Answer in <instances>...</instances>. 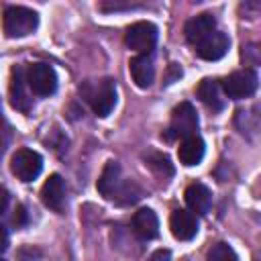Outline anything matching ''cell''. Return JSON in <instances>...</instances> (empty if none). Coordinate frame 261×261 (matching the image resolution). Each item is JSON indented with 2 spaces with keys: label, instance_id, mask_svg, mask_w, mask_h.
<instances>
[{
  "label": "cell",
  "instance_id": "23",
  "mask_svg": "<svg viewBox=\"0 0 261 261\" xmlns=\"http://www.w3.org/2000/svg\"><path fill=\"white\" fill-rule=\"evenodd\" d=\"M8 247V232L4 230V226H0V253H4Z\"/></svg>",
  "mask_w": 261,
  "mask_h": 261
},
{
  "label": "cell",
  "instance_id": "11",
  "mask_svg": "<svg viewBox=\"0 0 261 261\" xmlns=\"http://www.w3.org/2000/svg\"><path fill=\"white\" fill-rule=\"evenodd\" d=\"M41 200L47 208L59 212L65 202V181L59 173H53L47 177V181L41 188Z\"/></svg>",
  "mask_w": 261,
  "mask_h": 261
},
{
  "label": "cell",
  "instance_id": "21",
  "mask_svg": "<svg viewBox=\"0 0 261 261\" xmlns=\"http://www.w3.org/2000/svg\"><path fill=\"white\" fill-rule=\"evenodd\" d=\"M147 261H171V251L169 249H157L149 255Z\"/></svg>",
  "mask_w": 261,
  "mask_h": 261
},
{
  "label": "cell",
  "instance_id": "19",
  "mask_svg": "<svg viewBox=\"0 0 261 261\" xmlns=\"http://www.w3.org/2000/svg\"><path fill=\"white\" fill-rule=\"evenodd\" d=\"M145 161H147L149 169H151L155 175H159V177H163V179L173 175V165H171V161H169L167 155L157 153V151H149V153H145Z\"/></svg>",
  "mask_w": 261,
  "mask_h": 261
},
{
  "label": "cell",
  "instance_id": "18",
  "mask_svg": "<svg viewBox=\"0 0 261 261\" xmlns=\"http://www.w3.org/2000/svg\"><path fill=\"white\" fill-rule=\"evenodd\" d=\"M198 96H200V100H202L210 110H214V112H218V110L224 108V98H222V94H220V84H218L216 80H210V77L202 80L200 86H198Z\"/></svg>",
  "mask_w": 261,
  "mask_h": 261
},
{
  "label": "cell",
  "instance_id": "14",
  "mask_svg": "<svg viewBox=\"0 0 261 261\" xmlns=\"http://www.w3.org/2000/svg\"><path fill=\"white\" fill-rule=\"evenodd\" d=\"M214 31H216V20H214L212 14H198V16H194L192 20H188V22H186V29H184L186 39H188L192 45L200 43L202 39H206V37H208L210 33H214Z\"/></svg>",
  "mask_w": 261,
  "mask_h": 261
},
{
  "label": "cell",
  "instance_id": "13",
  "mask_svg": "<svg viewBox=\"0 0 261 261\" xmlns=\"http://www.w3.org/2000/svg\"><path fill=\"white\" fill-rule=\"evenodd\" d=\"M133 230L143 241H151L159 234V220L151 208H141L133 216Z\"/></svg>",
  "mask_w": 261,
  "mask_h": 261
},
{
  "label": "cell",
  "instance_id": "10",
  "mask_svg": "<svg viewBox=\"0 0 261 261\" xmlns=\"http://www.w3.org/2000/svg\"><path fill=\"white\" fill-rule=\"evenodd\" d=\"M169 228L177 241H192L198 234V220L190 210L177 208L169 216Z\"/></svg>",
  "mask_w": 261,
  "mask_h": 261
},
{
  "label": "cell",
  "instance_id": "6",
  "mask_svg": "<svg viewBox=\"0 0 261 261\" xmlns=\"http://www.w3.org/2000/svg\"><path fill=\"white\" fill-rule=\"evenodd\" d=\"M257 73L253 69H243V71H232L230 75H226L220 84V90H224V94L232 100H243L255 94L257 90Z\"/></svg>",
  "mask_w": 261,
  "mask_h": 261
},
{
  "label": "cell",
  "instance_id": "17",
  "mask_svg": "<svg viewBox=\"0 0 261 261\" xmlns=\"http://www.w3.org/2000/svg\"><path fill=\"white\" fill-rule=\"evenodd\" d=\"M118 181H120V165L116 161H108L104 165V169H102V175H100L96 188H98V192L104 198H110L112 200V196L118 190Z\"/></svg>",
  "mask_w": 261,
  "mask_h": 261
},
{
  "label": "cell",
  "instance_id": "9",
  "mask_svg": "<svg viewBox=\"0 0 261 261\" xmlns=\"http://www.w3.org/2000/svg\"><path fill=\"white\" fill-rule=\"evenodd\" d=\"M27 88H29V84H27L24 69L20 65L12 67V73H10V102L20 112H29L31 104H33V98H31Z\"/></svg>",
  "mask_w": 261,
  "mask_h": 261
},
{
  "label": "cell",
  "instance_id": "7",
  "mask_svg": "<svg viewBox=\"0 0 261 261\" xmlns=\"http://www.w3.org/2000/svg\"><path fill=\"white\" fill-rule=\"evenodd\" d=\"M10 169H12V173H14L20 181H33V179L39 177V173H41V169H43V159H41V155H39L37 151L22 147V149H18V151L12 155V159H10Z\"/></svg>",
  "mask_w": 261,
  "mask_h": 261
},
{
  "label": "cell",
  "instance_id": "2",
  "mask_svg": "<svg viewBox=\"0 0 261 261\" xmlns=\"http://www.w3.org/2000/svg\"><path fill=\"white\" fill-rule=\"evenodd\" d=\"M39 24V14L24 6H8L2 16L4 35L8 39H20L31 35Z\"/></svg>",
  "mask_w": 261,
  "mask_h": 261
},
{
  "label": "cell",
  "instance_id": "5",
  "mask_svg": "<svg viewBox=\"0 0 261 261\" xmlns=\"http://www.w3.org/2000/svg\"><path fill=\"white\" fill-rule=\"evenodd\" d=\"M29 90L37 96H51L57 90V75L49 63H33L24 71Z\"/></svg>",
  "mask_w": 261,
  "mask_h": 261
},
{
  "label": "cell",
  "instance_id": "22",
  "mask_svg": "<svg viewBox=\"0 0 261 261\" xmlns=\"http://www.w3.org/2000/svg\"><path fill=\"white\" fill-rule=\"evenodd\" d=\"M8 202H10V194H8V190L4 186H0V216L6 212Z\"/></svg>",
  "mask_w": 261,
  "mask_h": 261
},
{
  "label": "cell",
  "instance_id": "12",
  "mask_svg": "<svg viewBox=\"0 0 261 261\" xmlns=\"http://www.w3.org/2000/svg\"><path fill=\"white\" fill-rule=\"evenodd\" d=\"M186 204H188V208L194 216L196 214H206L210 210V204H212V192L208 190V186H204L200 181H194L186 190Z\"/></svg>",
  "mask_w": 261,
  "mask_h": 261
},
{
  "label": "cell",
  "instance_id": "16",
  "mask_svg": "<svg viewBox=\"0 0 261 261\" xmlns=\"http://www.w3.org/2000/svg\"><path fill=\"white\" fill-rule=\"evenodd\" d=\"M133 82L139 88H149L153 77H155V67H153V59L151 55H135L128 63Z\"/></svg>",
  "mask_w": 261,
  "mask_h": 261
},
{
  "label": "cell",
  "instance_id": "24",
  "mask_svg": "<svg viewBox=\"0 0 261 261\" xmlns=\"http://www.w3.org/2000/svg\"><path fill=\"white\" fill-rule=\"evenodd\" d=\"M22 222H24V208L18 206V210H16V214H14V224L18 226V224H22Z\"/></svg>",
  "mask_w": 261,
  "mask_h": 261
},
{
  "label": "cell",
  "instance_id": "8",
  "mask_svg": "<svg viewBox=\"0 0 261 261\" xmlns=\"http://www.w3.org/2000/svg\"><path fill=\"white\" fill-rule=\"evenodd\" d=\"M228 45H230L228 37L224 33H220V31H214L206 39H202L200 43H196L194 47H196L198 57H202L206 61H218V59H222L226 55Z\"/></svg>",
  "mask_w": 261,
  "mask_h": 261
},
{
  "label": "cell",
  "instance_id": "4",
  "mask_svg": "<svg viewBox=\"0 0 261 261\" xmlns=\"http://www.w3.org/2000/svg\"><path fill=\"white\" fill-rule=\"evenodd\" d=\"M124 43L128 49L137 51L139 55H149L157 43V27L147 20H139L126 29Z\"/></svg>",
  "mask_w": 261,
  "mask_h": 261
},
{
  "label": "cell",
  "instance_id": "1",
  "mask_svg": "<svg viewBox=\"0 0 261 261\" xmlns=\"http://www.w3.org/2000/svg\"><path fill=\"white\" fill-rule=\"evenodd\" d=\"M80 92L98 116H108L116 104V84L110 77L88 80L80 86Z\"/></svg>",
  "mask_w": 261,
  "mask_h": 261
},
{
  "label": "cell",
  "instance_id": "20",
  "mask_svg": "<svg viewBox=\"0 0 261 261\" xmlns=\"http://www.w3.org/2000/svg\"><path fill=\"white\" fill-rule=\"evenodd\" d=\"M206 261H239L234 249L226 243H216L206 255Z\"/></svg>",
  "mask_w": 261,
  "mask_h": 261
},
{
  "label": "cell",
  "instance_id": "15",
  "mask_svg": "<svg viewBox=\"0 0 261 261\" xmlns=\"http://www.w3.org/2000/svg\"><path fill=\"white\" fill-rule=\"evenodd\" d=\"M204 151H206V145H204V141L198 135L188 137V139H181L179 149H177L179 163L186 165V167H194V165H198L202 161Z\"/></svg>",
  "mask_w": 261,
  "mask_h": 261
},
{
  "label": "cell",
  "instance_id": "25",
  "mask_svg": "<svg viewBox=\"0 0 261 261\" xmlns=\"http://www.w3.org/2000/svg\"><path fill=\"white\" fill-rule=\"evenodd\" d=\"M0 261H2V259H0Z\"/></svg>",
  "mask_w": 261,
  "mask_h": 261
},
{
  "label": "cell",
  "instance_id": "3",
  "mask_svg": "<svg viewBox=\"0 0 261 261\" xmlns=\"http://www.w3.org/2000/svg\"><path fill=\"white\" fill-rule=\"evenodd\" d=\"M167 139H188L198 135V114L190 102H181L173 108L171 122L167 128Z\"/></svg>",
  "mask_w": 261,
  "mask_h": 261
}]
</instances>
